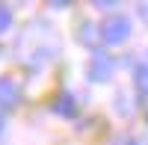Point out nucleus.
<instances>
[{
  "label": "nucleus",
  "instance_id": "obj_11",
  "mask_svg": "<svg viewBox=\"0 0 148 145\" xmlns=\"http://www.w3.org/2000/svg\"><path fill=\"white\" fill-rule=\"evenodd\" d=\"M145 145H148V142H145Z\"/></svg>",
  "mask_w": 148,
  "mask_h": 145
},
{
  "label": "nucleus",
  "instance_id": "obj_2",
  "mask_svg": "<svg viewBox=\"0 0 148 145\" xmlns=\"http://www.w3.org/2000/svg\"><path fill=\"white\" fill-rule=\"evenodd\" d=\"M110 74H113V59H110L107 53H95L89 59L86 77H89L92 83H104V80H110Z\"/></svg>",
  "mask_w": 148,
  "mask_h": 145
},
{
  "label": "nucleus",
  "instance_id": "obj_6",
  "mask_svg": "<svg viewBox=\"0 0 148 145\" xmlns=\"http://www.w3.org/2000/svg\"><path fill=\"white\" fill-rule=\"evenodd\" d=\"M9 24H12V12H9L6 6H0V33H6Z\"/></svg>",
  "mask_w": 148,
  "mask_h": 145
},
{
  "label": "nucleus",
  "instance_id": "obj_8",
  "mask_svg": "<svg viewBox=\"0 0 148 145\" xmlns=\"http://www.w3.org/2000/svg\"><path fill=\"white\" fill-rule=\"evenodd\" d=\"M92 3H98V6H113L116 0H92Z\"/></svg>",
  "mask_w": 148,
  "mask_h": 145
},
{
  "label": "nucleus",
  "instance_id": "obj_7",
  "mask_svg": "<svg viewBox=\"0 0 148 145\" xmlns=\"http://www.w3.org/2000/svg\"><path fill=\"white\" fill-rule=\"evenodd\" d=\"M47 3H51L53 9H62V6H68V3H71V0H47Z\"/></svg>",
  "mask_w": 148,
  "mask_h": 145
},
{
  "label": "nucleus",
  "instance_id": "obj_10",
  "mask_svg": "<svg viewBox=\"0 0 148 145\" xmlns=\"http://www.w3.org/2000/svg\"><path fill=\"white\" fill-rule=\"evenodd\" d=\"M3 124H6V122H3V113H0V133H3Z\"/></svg>",
  "mask_w": 148,
  "mask_h": 145
},
{
  "label": "nucleus",
  "instance_id": "obj_4",
  "mask_svg": "<svg viewBox=\"0 0 148 145\" xmlns=\"http://www.w3.org/2000/svg\"><path fill=\"white\" fill-rule=\"evenodd\" d=\"M53 113H59V116H74V113H77V104H74V98H71L68 92H62L53 101Z\"/></svg>",
  "mask_w": 148,
  "mask_h": 145
},
{
  "label": "nucleus",
  "instance_id": "obj_9",
  "mask_svg": "<svg viewBox=\"0 0 148 145\" xmlns=\"http://www.w3.org/2000/svg\"><path fill=\"white\" fill-rule=\"evenodd\" d=\"M142 18L148 21V3H142Z\"/></svg>",
  "mask_w": 148,
  "mask_h": 145
},
{
  "label": "nucleus",
  "instance_id": "obj_5",
  "mask_svg": "<svg viewBox=\"0 0 148 145\" xmlns=\"http://www.w3.org/2000/svg\"><path fill=\"white\" fill-rule=\"evenodd\" d=\"M136 86H139L142 95H148V62L136 65Z\"/></svg>",
  "mask_w": 148,
  "mask_h": 145
},
{
  "label": "nucleus",
  "instance_id": "obj_1",
  "mask_svg": "<svg viewBox=\"0 0 148 145\" xmlns=\"http://www.w3.org/2000/svg\"><path fill=\"white\" fill-rule=\"evenodd\" d=\"M98 36H101L107 44L127 42V36H130V18H125V15H107L101 21V27H98Z\"/></svg>",
  "mask_w": 148,
  "mask_h": 145
},
{
  "label": "nucleus",
  "instance_id": "obj_3",
  "mask_svg": "<svg viewBox=\"0 0 148 145\" xmlns=\"http://www.w3.org/2000/svg\"><path fill=\"white\" fill-rule=\"evenodd\" d=\"M21 98V89L12 77H0V107H15Z\"/></svg>",
  "mask_w": 148,
  "mask_h": 145
}]
</instances>
